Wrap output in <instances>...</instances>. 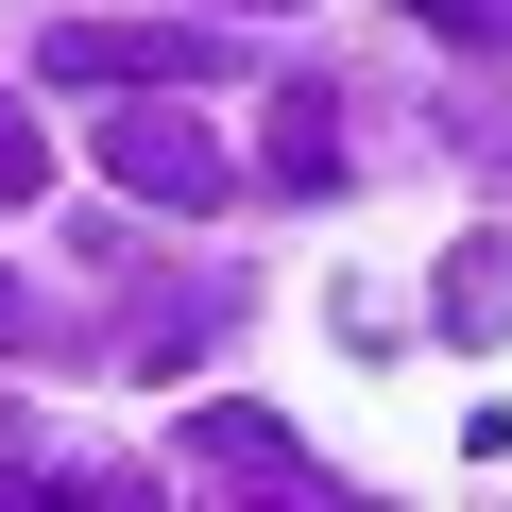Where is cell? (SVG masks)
<instances>
[{
    "instance_id": "1",
    "label": "cell",
    "mask_w": 512,
    "mask_h": 512,
    "mask_svg": "<svg viewBox=\"0 0 512 512\" xmlns=\"http://www.w3.org/2000/svg\"><path fill=\"white\" fill-rule=\"evenodd\" d=\"M222 69H239L222 18H69L52 35V86H86V103L103 86H222Z\"/></svg>"
},
{
    "instance_id": "2",
    "label": "cell",
    "mask_w": 512,
    "mask_h": 512,
    "mask_svg": "<svg viewBox=\"0 0 512 512\" xmlns=\"http://www.w3.org/2000/svg\"><path fill=\"white\" fill-rule=\"evenodd\" d=\"M103 171H120L137 205H188V222H205V205L239 188V154H222L205 120H171L154 86H103Z\"/></svg>"
},
{
    "instance_id": "3",
    "label": "cell",
    "mask_w": 512,
    "mask_h": 512,
    "mask_svg": "<svg viewBox=\"0 0 512 512\" xmlns=\"http://www.w3.org/2000/svg\"><path fill=\"white\" fill-rule=\"evenodd\" d=\"M188 478H222V495H256V512H325V461L256 410V393H205V410H188Z\"/></svg>"
},
{
    "instance_id": "4",
    "label": "cell",
    "mask_w": 512,
    "mask_h": 512,
    "mask_svg": "<svg viewBox=\"0 0 512 512\" xmlns=\"http://www.w3.org/2000/svg\"><path fill=\"white\" fill-rule=\"evenodd\" d=\"M256 171H274V188H342V103H325V86H274V137H256Z\"/></svg>"
},
{
    "instance_id": "5",
    "label": "cell",
    "mask_w": 512,
    "mask_h": 512,
    "mask_svg": "<svg viewBox=\"0 0 512 512\" xmlns=\"http://www.w3.org/2000/svg\"><path fill=\"white\" fill-rule=\"evenodd\" d=\"M427 308H444V342H512V239H461Z\"/></svg>"
},
{
    "instance_id": "6",
    "label": "cell",
    "mask_w": 512,
    "mask_h": 512,
    "mask_svg": "<svg viewBox=\"0 0 512 512\" xmlns=\"http://www.w3.org/2000/svg\"><path fill=\"white\" fill-rule=\"evenodd\" d=\"M410 18H427V35H461V52H495V35H512V0H410Z\"/></svg>"
},
{
    "instance_id": "7",
    "label": "cell",
    "mask_w": 512,
    "mask_h": 512,
    "mask_svg": "<svg viewBox=\"0 0 512 512\" xmlns=\"http://www.w3.org/2000/svg\"><path fill=\"white\" fill-rule=\"evenodd\" d=\"M35 171H52V137H35L18 103H0V205H35Z\"/></svg>"
},
{
    "instance_id": "8",
    "label": "cell",
    "mask_w": 512,
    "mask_h": 512,
    "mask_svg": "<svg viewBox=\"0 0 512 512\" xmlns=\"http://www.w3.org/2000/svg\"><path fill=\"white\" fill-rule=\"evenodd\" d=\"M18 342H35V291H18V274H0V359H18Z\"/></svg>"
},
{
    "instance_id": "9",
    "label": "cell",
    "mask_w": 512,
    "mask_h": 512,
    "mask_svg": "<svg viewBox=\"0 0 512 512\" xmlns=\"http://www.w3.org/2000/svg\"><path fill=\"white\" fill-rule=\"evenodd\" d=\"M222 18H291V0H222Z\"/></svg>"
}]
</instances>
